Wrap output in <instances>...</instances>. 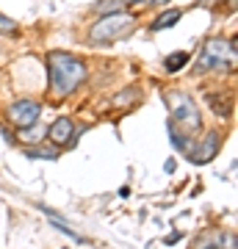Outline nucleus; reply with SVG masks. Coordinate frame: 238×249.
Wrapping results in <instances>:
<instances>
[{
	"mask_svg": "<svg viewBox=\"0 0 238 249\" xmlns=\"http://www.w3.org/2000/svg\"><path fill=\"white\" fill-rule=\"evenodd\" d=\"M17 22L11 17H6V14H0V34H17Z\"/></svg>",
	"mask_w": 238,
	"mask_h": 249,
	"instance_id": "obj_15",
	"label": "nucleus"
},
{
	"mask_svg": "<svg viewBox=\"0 0 238 249\" xmlns=\"http://www.w3.org/2000/svg\"><path fill=\"white\" fill-rule=\"evenodd\" d=\"M150 3H152V6H166L169 0H150Z\"/></svg>",
	"mask_w": 238,
	"mask_h": 249,
	"instance_id": "obj_18",
	"label": "nucleus"
},
{
	"mask_svg": "<svg viewBox=\"0 0 238 249\" xmlns=\"http://www.w3.org/2000/svg\"><path fill=\"white\" fill-rule=\"evenodd\" d=\"M122 6H139V3H144V0H119Z\"/></svg>",
	"mask_w": 238,
	"mask_h": 249,
	"instance_id": "obj_17",
	"label": "nucleus"
},
{
	"mask_svg": "<svg viewBox=\"0 0 238 249\" xmlns=\"http://www.w3.org/2000/svg\"><path fill=\"white\" fill-rule=\"evenodd\" d=\"M188 58H191V55L185 53V50H177V53H172L166 61H164V67H166L169 72H177V70H183L185 64H188Z\"/></svg>",
	"mask_w": 238,
	"mask_h": 249,
	"instance_id": "obj_11",
	"label": "nucleus"
},
{
	"mask_svg": "<svg viewBox=\"0 0 238 249\" xmlns=\"http://www.w3.org/2000/svg\"><path fill=\"white\" fill-rule=\"evenodd\" d=\"M119 6H122L119 0H100L97 6H94V11L106 17V14H116V11H119Z\"/></svg>",
	"mask_w": 238,
	"mask_h": 249,
	"instance_id": "obj_14",
	"label": "nucleus"
},
{
	"mask_svg": "<svg viewBox=\"0 0 238 249\" xmlns=\"http://www.w3.org/2000/svg\"><path fill=\"white\" fill-rule=\"evenodd\" d=\"M166 106H169V114H172V122L177 127H183L185 136L202 130V116H200V108L191 100V94H185V91H169Z\"/></svg>",
	"mask_w": 238,
	"mask_h": 249,
	"instance_id": "obj_2",
	"label": "nucleus"
},
{
	"mask_svg": "<svg viewBox=\"0 0 238 249\" xmlns=\"http://www.w3.org/2000/svg\"><path fill=\"white\" fill-rule=\"evenodd\" d=\"M42 136H47V130H44L42 124H31V127H22L19 130V139H28V142H36Z\"/></svg>",
	"mask_w": 238,
	"mask_h": 249,
	"instance_id": "obj_13",
	"label": "nucleus"
},
{
	"mask_svg": "<svg viewBox=\"0 0 238 249\" xmlns=\"http://www.w3.org/2000/svg\"><path fill=\"white\" fill-rule=\"evenodd\" d=\"M166 133H169V139H172V144H175V150L188 152V147H191V136L180 133V127H177L172 119H169V124H166Z\"/></svg>",
	"mask_w": 238,
	"mask_h": 249,
	"instance_id": "obj_9",
	"label": "nucleus"
},
{
	"mask_svg": "<svg viewBox=\"0 0 238 249\" xmlns=\"http://www.w3.org/2000/svg\"><path fill=\"white\" fill-rule=\"evenodd\" d=\"M58 152L55 150H28V158H44V160H53Z\"/></svg>",
	"mask_w": 238,
	"mask_h": 249,
	"instance_id": "obj_16",
	"label": "nucleus"
},
{
	"mask_svg": "<svg viewBox=\"0 0 238 249\" xmlns=\"http://www.w3.org/2000/svg\"><path fill=\"white\" fill-rule=\"evenodd\" d=\"M72 136H75V122H72L70 116H61V119H55L50 124V130H47V139L55 144V147H64V144L72 142Z\"/></svg>",
	"mask_w": 238,
	"mask_h": 249,
	"instance_id": "obj_8",
	"label": "nucleus"
},
{
	"mask_svg": "<svg viewBox=\"0 0 238 249\" xmlns=\"http://www.w3.org/2000/svg\"><path fill=\"white\" fill-rule=\"evenodd\" d=\"M47 72H50V89L58 100L70 97L86 80V64L78 55L70 53H50L47 55Z\"/></svg>",
	"mask_w": 238,
	"mask_h": 249,
	"instance_id": "obj_1",
	"label": "nucleus"
},
{
	"mask_svg": "<svg viewBox=\"0 0 238 249\" xmlns=\"http://www.w3.org/2000/svg\"><path fill=\"white\" fill-rule=\"evenodd\" d=\"M136 25V17L133 14H125V11H116V14H106L97 25L89 31V42L92 45H111L116 39L128 36V31Z\"/></svg>",
	"mask_w": 238,
	"mask_h": 249,
	"instance_id": "obj_3",
	"label": "nucleus"
},
{
	"mask_svg": "<svg viewBox=\"0 0 238 249\" xmlns=\"http://www.w3.org/2000/svg\"><path fill=\"white\" fill-rule=\"evenodd\" d=\"M205 100H208V106H211L213 111H216V114L221 116V119H227V116H230V108H227V106H221V103L227 100L224 94H208Z\"/></svg>",
	"mask_w": 238,
	"mask_h": 249,
	"instance_id": "obj_12",
	"label": "nucleus"
},
{
	"mask_svg": "<svg viewBox=\"0 0 238 249\" xmlns=\"http://www.w3.org/2000/svg\"><path fill=\"white\" fill-rule=\"evenodd\" d=\"M194 249H238V241L233 230H213L202 232L194 241Z\"/></svg>",
	"mask_w": 238,
	"mask_h": 249,
	"instance_id": "obj_6",
	"label": "nucleus"
},
{
	"mask_svg": "<svg viewBox=\"0 0 238 249\" xmlns=\"http://www.w3.org/2000/svg\"><path fill=\"white\" fill-rule=\"evenodd\" d=\"M236 64V39H208L197 70H233Z\"/></svg>",
	"mask_w": 238,
	"mask_h": 249,
	"instance_id": "obj_4",
	"label": "nucleus"
},
{
	"mask_svg": "<svg viewBox=\"0 0 238 249\" xmlns=\"http://www.w3.org/2000/svg\"><path fill=\"white\" fill-rule=\"evenodd\" d=\"M219 147H221V136L216 133V130H208L205 139L197 144V147H188V158L194 160V163H208V160L219 152Z\"/></svg>",
	"mask_w": 238,
	"mask_h": 249,
	"instance_id": "obj_7",
	"label": "nucleus"
},
{
	"mask_svg": "<svg viewBox=\"0 0 238 249\" xmlns=\"http://www.w3.org/2000/svg\"><path fill=\"white\" fill-rule=\"evenodd\" d=\"M183 17V11L180 9H172V11H164V17H158L152 22V31H164V28H172L177 19Z\"/></svg>",
	"mask_w": 238,
	"mask_h": 249,
	"instance_id": "obj_10",
	"label": "nucleus"
},
{
	"mask_svg": "<svg viewBox=\"0 0 238 249\" xmlns=\"http://www.w3.org/2000/svg\"><path fill=\"white\" fill-rule=\"evenodd\" d=\"M39 114H42V106L36 103V100H17V103H11L6 116L11 119V124L22 130V127H31V124L39 122Z\"/></svg>",
	"mask_w": 238,
	"mask_h": 249,
	"instance_id": "obj_5",
	"label": "nucleus"
}]
</instances>
